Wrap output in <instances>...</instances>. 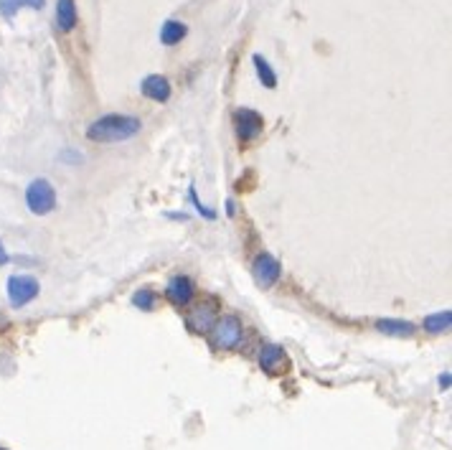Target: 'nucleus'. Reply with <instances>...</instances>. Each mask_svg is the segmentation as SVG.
I'll list each match as a JSON object with an SVG mask.
<instances>
[{"label": "nucleus", "instance_id": "nucleus-23", "mask_svg": "<svg viewBox=\"0 0 452 450\" xmlns=\"http://www.w3.org/2000/svg\"><path fill=\"white\" fill-rule=\"evenodd\" d=\"M0 450H6V448H0Z\"/></svg>", "mask_w": 452, "mask_h": 450}, {"label": "nucleus", "instance_id": "nucleus-8", "mask_svg": "<svg viewBox=\"0 0 452 450\" xmlns=\"http://www.w3.org/2000/svg\"><path fill=\"white\" fill-rule=\"evenodd\" d=\"M165 295H168V300L173 305H188L193 300V295H196V287H193L191 278H186V275H178V278H173V280L168 282V287H165Z\"/></svg>", "mask_w": 452, "mask_h": 450}, {"label": "nucleus", "instance_id": "nucleus-21", "mask_svg": "<svg viewBox=\"0 0 452 450\" xmlns=\"http://www.w3.org/2000/svg\"><path fill=\"white\" fill-rule=\"evenodd\" d=\"M226 214H229V216H234V214H236V207H234V201H226Z\"/></svg>", "mask_w": 452, "mask_h": 450}, {"label": "nucleus", "instance_id": "nucleus-11", "mask_svg": "<svg viewBox=\"0 0 452 450\" xmlns=\"http://www.w3.org/2000/svg\"><path fill=\"white\" fill-rule=\"evenodd\" d=\"M376 329L386 336H394V339H409V336H414L417 326L409 321H399V318H381V321H376Z\"/></svg>", "mask_w": 452, "mask_h": 450}, {"label": "nucleus", "instance_id": "nucleus-20", "mask_svg": "<svg viewBox=\"0 0 452 450\" xmlns=\"http://www.w3.org/2000/svg\"><path fill=\"white\" fill-rule=\"evenodd\" d=\"M440 387L442 390H450V371H445V374L440 377Z\"/></svg>", "mask_w": 452, "mask_h": 450}, {"label": "nucleus", "instance_id": "nucleus-7", "mask_svg": "<svg viewBox=\"0 0 452 450\" xmlns=\"http://www.w3.org/2000/svg\"><path fill=\"white\" fill-rule=\"evenodd\" d=\"M216 318H219L216 303H214V300H204V303L193 305V310L186 316V323L196 334H209V331L214 329Z\"/></svg>", "mask_w": 452, "mask_h": 450}, {"label": "nucleus", "instance_id": "nucleus-22", "mask_svg": "<svg viewBox=\"0 0 452 450\" xmlns=\"http://www.w3.org/2000/svg\"><path fill=\"white\" fill-rule=\"evenodd\" d=\"M168 219H181V221H186L188 216H186V214H181V212H178V214H168Z\"/></svg>", "mask_w": 452, "mask_h": 450}, {"label": "nucleus", "instance_id": "nucleus-5", "mask_svg": "<svg viewBox=\"0 0 452 450\" xmlns=\"http://www.w3.org/2000/svg\"><path fill=\"white\" fill-rule=\"evenodd\" d=\"M262 115L260 112L249 110V107H239L234 112V130H236V138L239 143H252L262 130Z\"/></svg>", "mask_w": 452, "mask_h": 450}, {"label": "nucleus", "instance_id": "nucleus-19", "mask_svg": "<svg viewBox=\"0 0 452 450\" xmlns=\"http://www.w3.org/2000/svg\"><path fill=\"white\" fill-rule=\"evenodd\" d=\"M8 260H11V255H8L6 247H3V242H0V268H3V265H8Z\"/></svg>", "mask_w": 452, "mask_h": 450}, {"label": "nucleus", "instance_id": "nucleus-3", "mask_svg": "<svg viewBox=\"0 0 452 450\" xmlns=\"http://www.w3.org/2000/svg\"><path fill=\"white\" fill-rule=\"evenodd\" d=\"M214 346L219 349H239L244 344V323L236 316H224L216 318L211 329Z\"/></svg>", "mask_w": 452, "mask_h": 450}, {"label": "nucleus", "instance_id": "nucleus-10", "mask_svg": "<svg viewBox=\"0 0 452 450\" xmlns=\"http://www.w3.org/2000/svg\"><path fill=\"white\" fill-rule=\"evenodd\" d=\"M260 366L267 374H280V371L287 369V353L282 346H275V344H267L260 351Z\"/></svg>", "mask_w": 452, "mask_h": 450}, {"label": "nucleus", "instance_id": "nucleus-18", "mask_svg": "<svg viewBox=\"0 0 452 450\" xmlns=\"http://www.w3.org/2000/svg\"><path fill=\"white\" fill-rule=\"evenodd\" d=\"M188 199H191V204H193V209H196V212L201 214V216H204V219H216V212H214V209H209V207H204V201L199 199V194H196V189H188Z\"/></svg>", "mask_w": 452, "mask_h": 450}, {"label": "nucleus", "instance_id": "nucleus-2", "mask_svg": "<svg viewBox=\"0 0 452 450\" xmlns=\"http://www.w3.org/2000/svg\"><path fill=\"white\" fill-rule=\"evenodd\" d=\"M26 204L28 212L36 216H46L56 209V191L48 178H33L26 189Z\"/></svg>", "mask_w": 452, "mask_h": 450}, {"label": "nucleus", "instance_id": "nucleus-9", "mask_svg": "<svg viewBox=\"0 0 452 450\" xmlns=\"http://www.w3.org/2000/svg\"><path fill=\"white\" fill-rule=\"evenodd\" d=\"M140 92L153 102H168L170 99V82L160 74H150L140 82Z\"/></svg>", "mask_w": 452, "mask_h": 450}, {"label": "nucleus", "instance_id": "nucleus-13", "mask_svg": "<svg viewBox=\"0 0 452 450\" xmlns=\"http://www.w3.org/2000/svg\"><path fill=\"white\" fill-rule=\"evenodd\" d=\"M186 33H188L186 23L170 18L165 21L163 28H160V43H163V46H175V43H181L183 38H186Z\"/></svg>", "mask_w": 452, "mask_h": 450}, {"label": "nucleus", "instance_id": "nucleus-17", "mask_svg": "<svg viewBox=\"0 0 452 450\" xmlns=\"http://www.w3.org/2000/svg\"><path fill=\"white\" fill-rule=\"evenodd\" d=\"M133 303H135V308H140V310H153V308H155V303H158V298H155V292H153V290L143 287V290H138L133 295Z\"/></svg>", "mask_w": 452, "mask_h": 450}, {"label": "nucleus", "instance_id": "nucleus-16", "mask_svg": "<svg viewBox=\"0 0 452 450\" xmlns=\"http://www.w3.org/2000/svg\"><path fill=\"white\" fill-rule=\"evenodd\" d=\"M450 323H452L450 310H440V313H432V316L424 318V331H429V334H442V331L450 329Z\"/></svg>", "mask_w": 452, "mask_h": 450}, {"label": "nucleus", "instance_id": "nucleus-1", "mask_svg": "<svg viewBox=\"0 0 452 450\" xmlns=\"http://www.w3.org/2000/svg\"><path fill=\"white\" fill-rule=\"evenodd\" d=\"M140 120L133 115H104L87 128V138L94 143H125L140 133Z\"/></svg>", "mask_w": 452, "mask_h": 450}, {"label": "nucleus", "instance_id": "nucleus-6", "mask_svg": "<svg viewBox=\"0 0 452 450\" xmlns=\"http://www.w3.org/2000/svg\"><path fill=\"white\" fill-rule=\"evenodd\" d=\"M254 280H257V285L262 287H272L275 282L280 280V275H282V265H280L275 257L270 255V252H260V255L254 257Z\"/></svg>", "mask_w": 452, "mask_h": 450}, {"label": "nucleus", "instance_id": "nucleus-4", "mask_svg": "<svg viewBox=\"0 0 452 450\" xmlns=\"http://www.w3.org/2000/svg\"><path fill=\"white\" fill-rule=\"evenodd\" d=\"M6 290H8V300H11L13 308H23V305H28L31 300L38 298L41 285H38V280L36 278H31V275H11Z\"/></svg>", "mask_w": 452, "mask_h": 450}, {"label": "nucleus", "instance_id": "nucleus-12", "mask_svg": "<svg viewBox=\"0 0 452 450\" xmlns=\"http://www.w3.org/2000/svg\"><path fill=\"white\" fill-rule=\"evenodd\" d=\"M56 26L64 33H69L77 26V6H74V0H56Z\"/></svg>", "mask_w": 452, "mask_h": 450}, {"label": "nucleus", "instance_id": "nucleus-15", "mask_svg": "<svg viewBox=\"0 0 452 450\" xmlns=\"http://www.w3.org/2000/svg\"><path fill=\"white\" fill-rule=\"evenodd\" d=\"M254 69H257V77H260V82L267 87V89H275V84H277V74H275V69L270 67V61L265 59V56H254Z\"/></svg>", "mask_w": 452, "mask_h": 450}, {"label": "nucleus", "instance_id": "nucleus-14", "mask_svg": "<svg viewBox=\"0 0 452 450\" xmlns=\"http://www.w3.org/2000/svg\"><path fill=\"white\" fill-rule=\"evenodd\" d=\"M46 6V0H0V16L6 18H13L18 11L23 8H31V11H41Z\"/></svg>", "mask_w": 452, "mask_h": 450}]
</instances>
